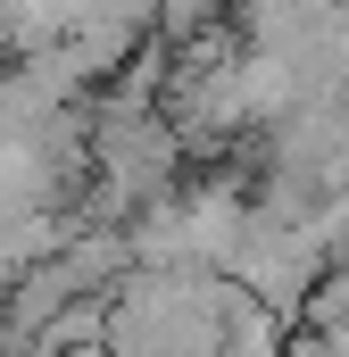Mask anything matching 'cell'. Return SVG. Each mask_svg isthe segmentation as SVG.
Wrapping results in <instances>:
<instances>
[{
  "label": "cell",
  "instance_id": "6da1fadb",
  "mask_svg": "<svg viewBox=\"0 0 349 357\" xmlns=\"http://www.w3.org/2000/svg\"><path fill=\"white\" fill-rule=\"evenodd\" d=\"M242 307V282L233 274H133L117 299H108V357H216L225 324Z\"/></svg>",
  "mask_w": 349,
  "mask_h": 357
},
{
  "label": "cell",
  "instance_id": "7a4b0ae2",
  "mask_svg": "<svg viewBox=\"0 0 349 357\" xmlns=\"http://www.w3.org/2000/svg\"><path fill=\"white\" fill-rule=\"evenodd\" d=\"M333 266H341V258L316 241V225H274V216H258L250 241H242V258H233V282H242L258 307H274V316H308L316 282Z\"/></svg>",
  "mask_w": 349,
  "mask_h": 357
},
{
  "label": "cell",
  "instance_id": "277c9868",
  "mask_svg": "<svg viewBox=\"0 0 349 357\" xmlns=\"http://www.w3.org/2000/svg\"><path fill=\"white\" fill-rule=\"evenodd\" d=\"M341 8H349V0H341Z\"/></svg>",
  "mask_w": 349,
  "mask_h": 357
},
{
  "label": "cell",
  "instance_id": "3957f363",
  "mask_svg": "<svg viewBox=\"0 0 349 357\" xmlns=\"http://www.w3.org/2000/svg\"><path fill=\"white\" fill-rule=\"evenodd\" d=\"M216 357H291V316H274V307H258V299L242 291V307H233Z\"/></svg>",
  "mask_w": 349,
  "mask_h": 357
}]
</instances>
